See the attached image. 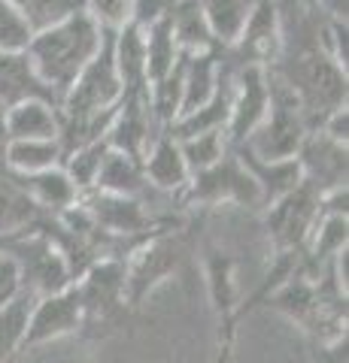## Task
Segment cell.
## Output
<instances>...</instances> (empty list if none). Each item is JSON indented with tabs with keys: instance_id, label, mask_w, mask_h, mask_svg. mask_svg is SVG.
Listing matches in <instances>:
<instances>
[{
	"instance_id": "cell-38",
	"label": "cell",
	"mask_w": 349,
	"mask_h": 363,
	"mask_svg": "<svg viewBox=\"0 0 349 363\" xmlns=\"http://www.w3.org/2000/svg\"><path fill=\"white\" fill-rule=\"evenodd\" d=\"M4 112L6 109H0V176L6 173V145H9V133H6V121H4Z\"/></svg>"
},
{
	"instance_id": "cell-28",
	"label": "cell",
	"mask_w": 349,
	"mask_h": 363,
	"mask_svg": "<svg viewBox=\"0 0 349 363\" xmlns=\"http://www.w3.org/2000/svg\"><path fill=\"white\" fill-rule=\"evenodd\" d=\"M6 167L13 173H37V169L61 167V143L58 140H9Z\"/></svg>"
},
{
	"instance_id": "cell-14",
	"label": "cell",
	"mask_w": 349,
	"mask_h": 363,
	"mask_svg": "<svg viewBox=\"0 0 349 363\" xmlns=\"http://www.w3.org/2000/svg\"><path fill=\"white\" fill-rule=\"evenodd\" d=\"M21 100H49V104L61 109L58 94L37 76L25 49L18 52L0 49V109H9L21 104Z\"/></svg>"
},
{
	"instance_id": "cell-4",
	"label": "cell",
	"mask_w": 349,
	"mask_h": 363,
	"mask_svg": "<svg viewBox=\"0 0 349 363\" xmlns=\"http://www.w3.org/2000/svg\"><path fill=\"white\" fill-rule=\"evenodd\" d=\"M112 40H116V30L100 28V45L95 58L82 67V73L76 76V82L61 100V109H58L61 121H80L88 116H97L104 109L119 106L125 85H122L116 58H112Z\"/></svg>"
},
{
	"instance_id": "cell-32",
	"label": "cell",
	"mask_w": 349,
	"mask_h": 363,
	"mask_svg": "<svg viewBox=\"0 0 349 363\" xmlns=\"http://www.w3.org/2000/svg\"><path fill=\"white\" fill-rule=\"evenodd\" d=\"M31 37H33V30L18 16V9L9 0H0V49H6V52L28 49Z\"/></svg>"
},
{
	"instance_id": "cell-5",
	"label": "cell",
	"mask_w": 349,
	"mask_h": 363,
	"mask_svg": "<svg viewBox=\"0 0 349 363\" xmlns=\"http://www.w3.org/2000/svg\"><path fill=\"white\" fill-rule=\"evenodd\" d=\"M0 252L13 257L21 291L33 294V297H46V294L64 291L67 285H73L70 269H67L61 252L37 227L0 236Z\"/></svg>"
},
{
	"instance_id": "cell-3",
	"label": "cell",
	"mask_w": 349,
	"mask_h": 363,
	"mask_svg": "<svg viewBox=\"0 0 349 363\" xmlns=\"http://www.w3.org/2000/svg\"><path fill=\"white\" fill-rule=\"evenodd\" d=\"M267 97L270 100H267L264 118L243 145L252 155L264 157V161H286V157L298 155L304 136L310 130H307V121H304V112L298 106V97L270 70H267Z\"/></svg>"
},
{
	"instance_id": "cell-9",
	"label": "cell",
	"mask_w": 349,
	"mask_h": 363,
	"mask_svg": "<svg viewBox=\"0 0 349 363\" xmlns=\"http://www.w3.org/2000/svg\"><path fill=\"white\" fill-rule=\"evenodd\" d=\"M82 330V303L76 285H67L64 291L46 294V297L33 300V309L28 318V330L21 339V351L40 348L52 339L70 336Z\"/></svg>"
},
{
	"instance_id": "cell-15",
	"label": "cell",
	"mask_w": 349,
	"mask_h": 363,
	"mask_svg": "<svg viewBox=\"0 0 349 363\" xmlns=\"http://www.w3.org/2000/svg\"><path fill=\"white\" fill-rule=\"evenodd\" d=\"M6 176L13 179L40 209H46L52 215L64 212L67 206H73V203L82 197L80 188H76L70 182V176L64 173V167L37 169V173H13V169H6Z\"/></svg>"
},
{
	"instance_id": "cell-16",
	"label": "cell",
	"mask_w": 349,
	"mask_h": 363,
	"mask_svg": "<svg viewBox=\"0 0 349 363\" xmlns=\"http://www.w3.org/2000/svg\"><path fill=\"white\" fill-rule=\"evenodd\" d=\"M143 173L149 179V185L155 191H164V194H179L188 185L191 173L186 167V157L179 152V143L167 130L155 136V143L146 149Z\"/></svg>"
},
{
	"instance_id": "cell-33",
	"label": "cell",
	"mask_w": 349,
	"mask_h": 363,
	"mask_svg": "<svg viewBox=\"0 0 349 363\" xmlns=\"http://www.w3.org/2000/svg\"><path fill=\"white\" fill-rule=\"evenodd\" d=\"M82 9L100 28L119 30L131 21V0H82Z\"/></svg>"
},
{
	"instance_id": "cell-11",
	"label": "cell",
	"mask_w": 349,
	"mask_h": 363,
	"mask_svg": "<svg viewBox=\"0 0 349 363\" xmlns=\"http://www.w3.org/2000/svg\"><path fill=\"white\" fill-rule=\"evenodd\" d=\"M146 91H125V94H122L116 118H112L109 130H107L109 149L125 152L131 157H137V161H143V155L155 143V136L164 133L159 128V121L152 118L149 94H146Z\"/></svg>"
},
{
	"instance_id": "cell-22",
	"label": "cell",
	"mask_w": 349,
	"mask_h": 363,
	"mask_svg": "<svg viewBox=\"0 0 349 363\" xmlns=\"http://www.w3.org/2000/svg\"><path fill=\"white\" fill-rule=\"evenodd\" d=\"M112 58H116V70L125 91H146V40L143 28L134 21L122 25L112 40Z\"/></svg>"
},
{
	"instance_id": "cell-1",
	"label": "cell",
	"mask_w": 349,
	"mask_h": 363,
	"mask_svg": "<svg viewBox=\"0 0 349 363\" xmlns=\"http://www.w3.org/2000/svg\"><path fill=\"white\" fill-rule=\"evenodd\" d=\"M97 45L100 25L85 9H76L67 18L33 33L25 52L37 76L58 94V100H64L76 76L82 73V67L95 58Z\"/></svg>"
},
{
	"instance_id": "cell-13",
	"label": "cell",
	"mask_w": 349,
	"mask_h": 363,
	"mask_svg": "<svg viewBox=\"0 0 349 363\" xmlns=\"http://www.w3.org/2000/svg\"><path fill=\"white\" fill-rule=\"evenodd\" d=\"M267 70L262 64H243L237 70V88H234L231 118L225 124L228 149L249 140V133L262 124L267 112Z\"/></svg>"
},
{
	"instance_id": "cell-27",
	"label": "cell",
	"mask_w": 349,
	"mask_h": 363,
	"mask_svg": "<svg viewBox=\"0 0 349 363\" xmlns=\"http://www.w3.org/2000/svg\"><path fill=\"white\" fill-rule=\"evenodd\" d=\"M33 294L18 291L13 300L0 306V363H9L21 351V339L28 330V318L33 309Z\"/></svg>"
},
{
	"instance_id": "cell-24",
	"label": "cell",
	"mask_w": 349,
	"mask_h": 363,
	"mask_svg": "<svg viewBox=\"0 0 349 363\" xmlns=\"http://www.w3.org/2000/svg\"><path fill=\"white\" fill-rule=\"evenodd\" d=\"M234 267L237 260L231 255L219 252V248L207 245L204 252V269H207V288H210V300L216 306V315H228L237 309V281H234Z\"/></svg>"
},
{
	"instance_id": "cell-34",
	"label": "cell",
	"mask_w": 349,
	"mask_h": 363,
	"mask_svg": "<svg viewBox=\"0 0 349 363\" xmlns=\"http://www.w3.org/2000/svg\"><path fill=\"white\" fill-rule=\"evenodd\" d=\"M176 0H131V21L137 28H149L171 16Z\"/></svg>"
},
{
	"instance_id": "cell-10",
	"label": "cell",
	"mask_w": 349,
	"mask_h": 363,
	"mask_svg": "<svg viewBox=\"0 0 349 363\" xmlns=\"http://www.w3.org/2000/svg\"><path fill=\"white\" fill-rule=\"evenodd\" d=\"M85 212L104 233L112 236H140L152 233L164 224H173V218L159 221L146 209L143 197H125V194H107V191H85L80 197Z\"/></svg>"
},
{
	"instance_id": "cell-21",
	"label": "cell",
	"mask_w": 349,
	"mask_h": 363,
	"mask_svg": "<svg viewBox=\"0 0 349 363\" xmlns=\"http://www.w3.org/2000/svg\"><path fill=\"white\" fill-rule=\"evenodd\" d=\"M219 55L222 49L198 52L186 58V73H183V104H179V118L195 112L198 106H204L210 94L216 91L219 79Z\"/></svg>"
},
{
	"instance_id": "cell-30",
	"label": "cell",
	"mask_w": 349,
	"mask_h": 363,
	"mask_svg": "<svg viewBox=\"0 0 349 363\" xmlns=\"http://www.w3.org/2000/svg\"><path fill=\"white\" fill-rule=\"evenodd\" d=\"M179 152L186 157L188 173L195 176L200 169L213 167L216 161H222V155L228 152V140H225V130H207V133H195L186 136V140H176Z\"/></svg>"
},
{
	"instance_id": "cell-6",
	"label": "cell",
	"mask_w": 349,
	"mask_h": 363,
	"mask_svg": "<svg viewBox=\"0 0 349 363\" xmlns=\"http://www.w3.org/2000/svg\"><path fill=\"white\" fill-rule=\"evenodd\" d=\"M176 197L186 206H219V203H234L246 209L262 206V188L231 149L222 155V161L191 176Z\"/></svg>"
},
{
	"instance_id": "cell-29",
	"label": "cell",
	"mask_w": 349,
	"mask_h": 363,
	"mask_svg": "<svg viewBox=\"0 0 349 363\" xmlns=\"http://www.w3.org/2000/svg\"><path fill=\"white\" fill-rule=\"evenodd\" d=\"M109 152V143H107V136L104 140H95V143H88L82 145V149H73L70 155H64V173L70 176V182L76 188H80V194H85V191H92L95 188V179H97V169L100 164H104V155Z\"/></svg>"
},
{
	"instance_id": "cell-7",
	"label": "cell",
	"mask_w": 349,
	"mask_h": 363,
	"mask_svg": "<svg viewBox=\"0 0 349 363\" xmlns=\"http://www.w3.org/2000/svg\"><path fill=\"white\" fill-rule=\"evenodd\" d=\"M80 291L82 303V330L100 336L119 321L128 309L125 297V260L122 257H104L92 264L80 279L73 281Z\"/></svg>"
},
{
	"instance_id": "cell-20",
	"label": "cell",
	"mask_w": 349,
	"mask_h": 363,
	"mask_svg": "<svg viewBox=\"0 0 349 363\" xmlns=\"http://www.w3.org/2000/svg\"><path fill=\"white\" fill-rule=\"evenodd\" d=\"M167 18H171V30L176 37L179 52L198 55V52L222 49V45L216 43V37H213L210 25H207V16H204L200 0H176Z\"/></svg>"
},
{
	"instance_id": "cell-23",
	"label": "cell",
	"mask_w": 349,
	"mask_h": 363,
	"mask_svg": "<svg viewBox=\"0 0 349 363\" xmlns=\"http://www.w3.org/2000/svg\"><path fill=\"white\" fill-rule=\"evenodd\" d=\"M43 215H46V209H40L6 173L0 176V236L31 230Z\"/></svg>"
},
{
	"instance_id": "cell-26",
	"label": "cell",
	"mask_w": 349,
	"mask_h": 363,
	"mask_svg": "<svg viewBox=\"0 0 349 363\" xmlns=\"http://www.w3.org/2000/svg\"><path fill=\"white\" fill-rule=\"evenodd\" d=\"M200 6H204L207 25L213 30V37H216V43L222 49H228V45L237 43L255 0H200Z\"/></svg>"
},
{
	"instance_id": "cell-35",
	"label": "cell",
	"mask_w": 349,
	"mask_h": 363,
	"mask_svg": "<svg viewBox=\"0 0 349 363\" xmlns=\"http://www.w3.org/2000/svg\"><path fill=\"white\" fill-rule=\"evenodd\" d=\"M310 354L313 363H349V342L346 336L334 339V342H313Z\"/></svg>"
},
{
	"instance_id": "cell-36",
	"label": "cell",
	"mask_w": 349,
	"mask_h": 363,
	"mask_svg": "<svg viewBox=\"0 0 349 363\" xmlns=\"http://www.w3.org/2000/svg\"><path fill=\"white\" fill-rule=\"evenodd\" d=\"M18 291H21V285H18V269L13 264V257L0 252V306L6 300H13Z\"/></svg>"
},
{
	"instance_id": "cell-17",
	"label": "cell",
	"mask_w": 349,
	"mask_h": 363,
	"mask_svg": "<svg viewBox=\"0 0 349 363\" xmlns=\"http://www.w3.org/2000/svg\"><path fill=\"white\" fill-rule=\"evenodd\" d=\"M234 155L240 157V164L249 169L252 179L262 188V206H270L274 200H279L283 194H289L291 188L301 182V164L298 157H286V161H264V157L252 155L246 145H234Z\"/></svg>"
},
{
	"instance_id": "cell-18",
	"label": "cell",
	"mask_w": 349,
	"mask_h": 363,
	"mask_svg": "<svg viewBox=\"0 0 349 363\" xmlns=\"http://www.w3.org/2000/svg\"><path fill=\"white\" fill-rule=\"evenodd\" d=\"M9 140H58L61 116L49 100H21L4 112Z\"/></svg>"
},
{
	"instance_id": "cell-37",
	"label": "cell",
	"mask_w": 349,
	"mask_h": 363,
	"mask_svg": "<svg viewBox=\"0 0 349 363\" xmlns=\"http://www.w3.org/2000/svg\"><path fill=\"white\" fill-rule=\"evenodd\" d=\"M322 133H328L331 140H337V143H346L349 140V112H346V106H340V109H334L328 118L322 121V128H319Z\"/></svg>"
},
{
	"instance_id": "cell-2",
	"label": "cell",
	"mask_w": 349,
	"mask_h": 363,
	"mask_svg": "<svg viewBox=\"0 0 349 363\" xmlns=\"http://www.w3.org/2000/svg\"><path fill=\"white\" fill-rule=\"evenodd\" d=\"M191 248V227L167 224L155 230L140 248L125 257V297L128 309H137L149 294L173 279V272L183 267V260Z\"/></svg>"
},
{
	"instance_id": "cell-12",
	"label": "cell",
	"mask_w": 349,
	"mask_h": 363,
	"mask_svg": "<svg viewBox=\"0 0 349 363\" xmlns=\"http://www.w3.org/2000/svg\"><path fill=\"white\" fill-rule=\"evenodd\" d=\"M295 157L301 164V179L310 182L319 194L346 188V179H349L346 143H337L322 130H310L307 136H304V143H301Z\"/></svg>"
},
{
	"instance_id": "cell-19",
	"label": "cell",
	"mask_w": 349,
	"mask_h": 363,
	"mask_svg": "<svg viewBox=\"0 0 349 363\" xmlns=\"http://www.w3.org/2000/svg\"><path fill=\"white\" fill-rule=\"evenodd\" d=\"M92 191H107V194H125V197H149V191H155L149 185V179L143 173V161L131 157L125 152L109 149L104 155V164L97 169L95 188Z\"/></svg>"
},
{
	"instance_id": "cell-25",
	"label": "cell",
	"mask_w": 349,
	"mask_h": 363,
	"mask_svg": "<svg viewBox=\"0 0 349 363\" xmlns=\"http://www.w3.org/2000/svg\"><path fill=\"white\" fill-rule=\"evenodd\" d=\"M146 40V85H155L159 79H164L173 70V64L179 61V45L171 30V18H161L155 25L143 28Z\"/></svg>"
},
{
	"instance_id": "cell-8",
	"label": "cell",
	"mask_w": 349,
	"mask_h": 363,
	"mask_svg": "<svg viewBox=\"0 0 349 363\" xmlns=\"http://www.w3.org/2000/svg\"><path fill=\"white\" fill-rule=\"evenodd\" d=\"M264 224L267 233L274 240L276 252H301L307 248L313 227H316L319 215H322V194L310 182H298L295 188L274 200L270 206H264Z\"/></svg>"
},
{
	"instance_id": "cell-31",
	"label": "cell",
	"mask_w": 349,
	"mask_h": 363,
	"mask_svg": "<svg viewBox=\"0 0 349 363\" xmlns=\"http://www.w3.org/2000/svg\"><path fill=\"white\" fill-rule=\"evenodd\" d=\"M9 4L18 9V16L28 21L33 33L82 9V0H9Z\"/></svg>"
}]
</instances>
